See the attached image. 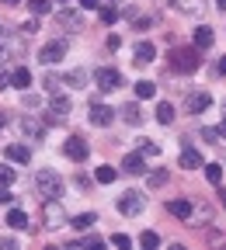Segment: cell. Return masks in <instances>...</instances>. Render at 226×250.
<instances>
[{
	"label": "cell",
	"mask_w": 226,
	"mask_h": 250,
	"mask_svg": "<svg viewBox=\"0 0 226 250\" xmlns=\"http://www.w3.org/2000/svg\"><path fill=\"white\" fill-rule=\"evenodd\" d=\"M219 132H223V136H226V118H223V129H219Z\"/></svg>",
	"instance_id": "obj_45"
},
{
	"label": "cell",
	"mask_w": 226,
	"mask_h": 250,
	"mask_svg": "<svg viewBox=\"0 0 226 250\" xmlns=\"http://www.w3.org/2000/svg\"><path fill=\"white\" fill-rule=\"evenodd\" d=\"M7 156L14 164H31V149L24 146V143H14V146H7Z\"/></svg>",
	"instance_id": "obj_15"
},
{
	"label": "cell",
	"mask_w": 226,
	"mask_h": 250,
	"mask_svg": "<svg viewBox=\"0 0 226 250\" xmlns=\"http://www.w3.org/2000/svg\"><path fill=\"white\" fill-rule=\"evenodd\" d=\"M94 223H98V215H94V212H84V215L73 219V229H90Z\"/></svg>",
	"instance_id": "obj_23"
},
{
	"label": "cell",
	"mask_w": 226,
	"mask_h": 250,
	"mask_svg": "<svg viewBox=\"0 0 226 250\" xmlns=\"http://www.w3.org/2000/svg\"><path fill=\"white\" fill-rule=\"evenodd\" d=\"M209 104H212V98H209L205 90H199V94H188V111H191V115H202Z\"/></svg>",
	"instance_id": "obj_11"
},
{
	"label": "cell",
	"mask_w": 226,
	"mask_h": 250,
	"mask_svg": "<svg viewBox=\"0 0 226 250\" xmlns=\"http://www.w3.org/2000/svg\"><path fill=\"white\" fill-rule=\"evenodd\" d=\"M63 153H67L73 164H84V160H87V153H90V146H87V139H80V136H70L67 143H63Z\"/></svg>",
	"instance_id": "obj_3"
},
{
	"label": "cell",
	"mask_w": 226,
	"mask_h": 250,
	"mask_svg": "<svg viewBox=\"0 0 226 250\" xmlns=\"http://www.w3.org/2000/svg\"><path fill=\"white\" fill-rule=\"evenodd\" d=\"M14 181V170L11 167H0V184H11Z\"/></svg>",
	"instance_id": "obj_37"
},
{
	"label": "cell",
	"mask_w": 226,
	"mask_h": 250,
	"mask_svg": "<svg viewBox=\"0 0 226 250\" xmlns=\"http://www.w3.org/2000/svg\"><path fill=\"white\" fill-rule=\"evenodd\" d=\"M24 132H28V136H42V125L31 122V118H24Z\"/></svg>",
	"instance_id": "obj_32"
},
{
	"label": "cell",
	"mask_w": 226,
	"mask_h": 250,
	"mask_svg": "<svg viewBox=\"0 0 226 250\" xmlns=\"http://www.w3.org/2000/svg\"><path fill=\"white\" fill-rule=\"evenodd\" d=\"M153 59H157L153 42H139V45H136V66H146V62H153Z\"/></svg>",
	"instance_id": "obj_13"
},
{
	"label": "cell",
	"mask_w": 226,
	"mask_h": 250,
	"mask_svg": "<svg viewBox=\"0 0 226 250\" xmlns=\"http://www.w3.org/2000/svg\"><path fill=\"white\" fill-rule=\"evenodd\" d=\"M59 83H63V80H56V77H45V90H49V94H56V90H59Z\"/></svg>",
	"instance_id": "obj_39"
},
{
	"label": "cell",
	"mask_w": 226,
	"mask_h": 250,
	"mask_svg": "<svg viewBox=\"0 0 226 250\" xmlns=\"http://www.w3.org/2000/svg\"><path fill=\"white\" fill-rule=\"evenodd\" d=\"M63 83H70V87H87V73L73 70V73H67V77H63Z\"/></svg>",
	"instance_id": "obj_25"
},
{
	"label": "cell",
	"mask_w": 226,
	"mask_h": 250,
	"mask_svg": "<svg viewBox=\"0 0 226 250\" xmlns=\"http://www.w3.org/2000/svg\"><path fill=\"white\" fill-rule=\"evenodd\" d=\"M52 111H56V115H67V111H70V98L56 94V98H52Z\"/></svg>",
	"instance_id": "obj_26"
},
{
	"label": "cell",
	"mask_w": 226,
	"mask_h": 250,
	"mask_svg": "<svg viewBox=\"0 0 226 250\" xmlns=\"http://www.w3.org/2000/svg\"><path fill=\"white\" fill-rule=\"evenodd\" d=\"M216 7H219V11H226V0H216Z\"/></svg>",
	"instance_id": "obj_43"
},
{
	"label": "cell",
	"mask_w": 226,
	"mask_h": 250,
	"mask_svg": "<svg viewBox=\"0 0 226 250\" xmlns=\"http://www.w3.org/2000/svg\"><path fill=\"white\" fill-rule=\"evenodd\" d=\"M11 87L28 90V87H31V70H28V66H18V70L11 73Z\"/></svg>",
	"instance_id": "obj_14"
},
{
	"label": "cell",
	"mask_w": 226,
	"mask_h": 250,
	"mask_svg": "<svg viewBox=\"0 0 226 250\" xmlns=\"http://www.w3.org/2000/svg\"><path fill=\"white\" fill-rule=\"evenodd\" d=\"M136 98H139V101L157 98V83H153V80H139V83H136Z\"/></svg>",
	"instance_id": "obj_17"
},
{
	"label": "cell",
	"mask_w": 226,
	"mask_h": 250,
	"mask_svg": "<svg viewBox=\"0 0 226 250\" xmlns=\"http://www.w3.org/2000/svg\"><path fill=\"white\" fill-rule=\"evenodd\" d=\"M219 136H223L219 129H202V139H205V143H219Z\"/></svg>",
	"instance_id": "obj_34"
},
{
	"label": "cell",
	"mask_w": 226,
	"mask_h": 250,
	"mask_svg": "<svg viewBox=\"0 0 226 250\" xmlns=\"http://www.w3.org/2000/svg\"><path fill=\"white\" fill-rule=\"evenodd\" d=\"M143 205H146V198H143L139 191H125V195L118 198V212H122V215H139Z\"/></svg>",
	"instance_id": "obj_5"
},
{
	"label": "cell",
	"mask_w": 226,
	"mask_h": 250,
	"mask_svg": "<svg viewBox=\"0 0 226 250\" xmlns=\"http://www.w3.org/2000/svg\"><path fill=\"white\" fill-rule=\"evenodd\" d=\"M101 21H105V24H115V21H118V11H115V7H101Z\"/></svg>",
	"instance_id": "obj_30"
},
{
	"label": "cell",
	"mask_w": 226,
	"mask_h": 250,
	"mask_svg": "<svg viewBox=\"0 0 226 250\" xmlns=\"http://www.w3.org/2000/svg\"><path fill=\"white\" fill-rule=\"evenodd\" d=\"M181 167H184V170H195V167H202V156H199V149L184 146V153H181Z\"/></svg>",
	"instance_id": "obj_16"
},
{
	"label": "cell",
	"mask_w": 226,
	"mask_h": 250,
	"mask_svg": "<svg viewBox=\"0 0 226 250\" xmlns=\"http://www.w3.org/2000/svg\"><path fill=\"white\" fill-rule=\"evenodd\" d=\"M7 226H14V229H28L31 223H28V215H24L21 208H11V212H7Z\"/></svg>",
	"instance_id": "obj_18"
},
{
	"label": "cell",
	"mask_w": 226,
	"mask_h": 250,
	"mask_svg": "<svg viewBox=\"0 0 226 250\" xmlns=\"http://www.w3.org/2000/svg\"><path fill=\"white\" fill-rule=\"evenodd\" d=\"M90 122L98 125V129H105V125L115 122V108H108V104H94V108H90Z\"/></svg>",
	"instance_id": "obj_9"
},
{
	"label": "cell",
	"mask_w": 226,
	"mask_h": 250,
	"mask_svg": "<svg viewBox=\"0 0 226 250\" xmlns=\"http://www.w3.org/2000/svg\"><path fill=\"white\" fill-rule=\"evenodd\" d=\"M35 188H39V195H42L45 202L63 195V181H59L56 170H39V174H35Z\"/></svg>",
	"instance_id": "obj_1"
},
{
	"label": "cell",
	"mask_w": 226,
	"mask_h": 250,
	"mask_svg": "<svg viewBox=\"0 0 226 250\" xmlns=\"http://www.w3.org/2000/svg\"><path fill=\"white\" fill-rule=\"evenodd\" d=\"M122 118H125L129 125H139V118H143V115H139V104H125V108H122Z\"/></svg>",
	"instance_id": "obj_24"
},
{
	"label": "cell",
	"mask_w": 226,
	"mask_h": 250,
	"mask_svg": "<svg viewBox=\"0 0 226 250\" xmlns=\"http://www.w3.org/2000/svg\"><path fill=\"white\" fill-rule=\"evenodd\" d=\"M167 212H171L174 219H181V223H188V219L195 215V205H191L188 198H174V202H167Z\"/></svg>",
	"instance_id": "obj_8"
},
{
	"label": "cell",
	"mask_w": 226,
	"mask_h": 250,
	"mask_svg": "<svg viewBox=\"0 0 226 250\" xmlns=\"http://www.w3.org/2000/svg\"><path fill=\"white\" fill-rule=\"evenodd\" d=\"M56 18H59V24L67 28V31H80V28H84V18H80L77 11H67V7H63Z\"/></svg>",
	"instance_id": "obj_10"
},
{
	"label": "cell",
	"mask_w": 226,
	"mask_h": 250,
	"mask_svg": "<svg viewBox=\"0 0 226 250\" xmlns=\"http://www.w3.org/2000/svg\"><path fill=\"white\" fill-rule=\"evenodd\" d=\"M63 56H67V42H49V45H42V52H39V59L45 62V66H52V62H59Z\"/></svg>",
	"instance_id": "obj_7"
},
{
	"label": "cell",
	"mask_w": 226,
	"mask_h": 250,
	"mask_svg": "<svg viewBox=\"0 0 226 250\" xmlns=\"http://www.w3.org/2000/svg\"><path fill=\"white\" fill-rule=\"evenodd\" d=\"M164 181H167V170H153V174H150V188H160Z\"/></svg>",
	"instance_id": "obj_31"
},
{
	"label": "cell",
	"mask_w": 226,
	"mask_h": 250,
	"mask_svg": "<svg viewBox=\"0 0 226 250\" xmlns=\"http://www.w3.org/2000/svg\"><path fill=\"white\" fill-rule=\"evenodd\" d=\"M171 66L178 73H191V70L202 66V56H199V49H174L171 52Z\"/></svg>",
	"instance_id": "obj_2"
},
{
	"label": "cell",
	"mask_w": 226,
	"mask_h": 250,
	"mask_svg": "<svg viewBox=\"0 0 226 250\" xmlns=\"http://www.w3.org/2000/svg\"><path fill=\"white\" fill-rule=\"evenodd\" d=\"M94 83H98L101 90H115L122 83V73L115 66H101V70H94Z\"/></svg>",
	"instance_id": "obj_6"
},
{
	"label": "cell",
	"mask_w": 226,
	"mask_h": 250,
	"mask_svg": "<svg viewBox=\"0 0 226 250\" xmlns=\"http://www.w3.org/2000/svg\"><path fill=\"white\" fill-rule=\"evenodd\" d=\"M219 205L226 208V188H223V191H219Z\"/></svg>",
	"instance_id": "obj_42"
},
{
	"label": "cell",
	"mask_w": 226,
	"mask_h": 250,
	"mask_svg": "<svg viewBox=\"0 0 226 250\" xmlns=\"http://www.w3.org/2000/svg\"><path fill=\"white\" fill-rule=\"evenodd\" d=\"M112 243H115L118 250H125V247H129V243H133V240H129L125 233H115V236H112Z\"/></svg>",
	"instance_id": "obj_33"
},
{
	"label": "cell",
	"mask_w": 226,
	"mask_h": 250,
	"mask_svg": "<svg viewBox=\"0 0 226 250\" xmlns=\"http://www.w3.org/2000/svg\"><path fill=\"white\" fill-rule=\"evenodd\" d=\"M157 122H160V125H171V122H174V108H171V101H160V104H157Z\"/></svg>",
	"instance_id": "obj_20"
},
{
	"label": "cell",
	"mask_w": 226,
	"mask_h": 250,
	"mask_svg": "<svg viewBox=\"0 0 226 250\" xmlns=\"http://www.w3.org/2000/svg\"><path fill=\"white\" fill-rule=\"evenodd\" d=\"M31 4V14H49L52 11V0H28Z\"/></svg>",
	"instance_id": "obj_27"
},
{
	"label": "cell",
	"mask_w": 226,
	"mask_h": 250,
	"mask_svg": "<svg viewBox=\"0 0 226 250\" xmlns=\"http://www.w3.org/2000/svg\"><path fill=\"white\" fill-rule=\"evenodd\" d=\"M4 4H7V7H14V4H21V0H4Z\"/></svg>",
	"instance_id": "obj_44"
},
{
	"label": "cell",
	"mask_w": 226,
	"mask_h": 250,
	"mask_svg": "<svg viewBox=\"0 0 226 250\" xmlns=\"http://www.w3.org/2000/svg\"><path fill=\"white\" fill-rule=\"evenodd\" d=\"M118 177V170L112 167V164H105V167H98V174H94V181H98V184H112Z\"/></svg>",
	"instance_id": "obj_21"
},
{
	"label": "cell",
	"mask_w": 226,
	"mask_h": 250,
	"mask_svg": "<svg viewBox=\"0 0 226 250\" xmlns=\"http://www.w3.org/2000/svg\"><path fill=\"white\" fill-rule=\"evenodd\" d=\"M21 31H24V35H35V31H39V21H35V18L24 21V24H21Z\"/></svg>",
	"instance_id": "obj_35"
},
{
	"label": "cell",
	"mask_w": 226,
	"mask_h": 250,
	"mask_svg": "<svg viewBox=\"0 0 226 250\" xmlns=\"http://www.w3.org/2000/svg\"><path fill=\"white\" fill-rule=\"evenodd\" d=\"M84 11H101V0H80Z\"/></svg>",
	"instance_id": "obj_38"
},
{
	"label": "cell",
	"mask_w": 226,
	"mask_h": 250,
	"mask_svg": "<svg viewBox=\"0 0 226 250\" xmlns=\"http://www.w3.org/2000/svg\"><path fill=\"white\" fill-rule=\"evenodd\" d=\"M0 42H4V31H0Z\"/></svg>",
	"instance_id": "obj_46"
},
{
	"label": "cell",
	"mask_w": 226,
	"mask_h": 250,
	"mask_svg": "<svg viewBox=\"0 0 226 250\" xmlns=\"http://www.w3.org/2000/svg\"><path fill=\"white\" fill-rule=\"evenodd\" d=\"M205 177H209L212 184H219V181H223V167H219V164H205Z\"/></svg>",
	"instance_id": "obj_28"
},
{
	"label": "cell",
	"mask_w": 226,
	"mask_h": 250,
	"mask_svg": "<svg viewBox=\"0 0 226 250\" xmlns=\"http://www.w3.org/2000/svg\"><path fill=\"white\" fill-rule=\"evenodd\" d=\"M14 202V195L7 191V184H0V205H11Z\"/></svg>",
	"instance_id": "obj_36"
},
{
	"label": "cell",
	"mask_w": 226,
	"mask_h": 250,
	"mask_svg": "<svg viewBox=\"0 0 226 250\" xmlns=\"http://www.w3.org/2000/svg\"><path fill=\"white\" fill-rule=\"evenodd\" d=\"M122 170H125V174H143V170H146V164H143V153H129L125 160H122Z\"/></svg>",
	"instance_id": "obj_12"
},
{
	"label": "cell",
	"mask_w": 226,
	"mask_h": 250,
	"mask_svg": "<svg viewBox=\"0 0 226 250\" xmlns=\"http://www.w3.org/2000/svg\"><path fill=\"white\" fill-rule=\"evenodd\" d=\"M4 87H11V73H0V90Z\"/></svg>",
	"instance_id": "obj_40"
},
{
	"label": "cell",
	"mask_w": 226,
	"mask_h": 250,
	"mask_svg": "<svg viewBox=\"0 0 226 250\" xmlns=\"http://www.w3.org/2000/svg\"><path fill=\"white\" fill-rule=\"evenodd\" d=\"M171 4H174L181 14H199V11H202V4H199V0H171Z\"/></svg>",
	"instance_id": "obj_22"
},
{
	"label": "cell",
	"mask_w": 226,
	"mask_h": 250,
	"mask_svg": "<svg viewBox=\"0 0 226 250\" xmlns=\"http://www.w3.org/2000/svg\"><path fill=\"white\" fill-rule=\"evenodd\" d=\"M42 219H45V226H49V229H59L63 223H67V212H63V205H59L56 198H49L45 208H42Z\"/></svg>",
	"instance_id": "obj_4"
},
{
	"label": "cell",
	"mask_w": 226,
	"mask_h": 250,
	"mask_svg": "<svg viewBox=\"0 0 226 250\" xmlns=\"http://www.w3.org/2000/svg\"><path fill=\"white\" fill-rule=\"evenodd\" d=\"M212 42H216L212 28H195V49H209Z\"/></svg>",
	"instance_id": "obj_19"
},
{
	"label": "cell",
	"mask_w": 226,
	"mask_h": 250,
	"mask_svg": "<svg viewBox=\"0 0 226 250\" xmlns=\"http://www.w3.org/2000/svg\"><path fill=\"white\" fill-rule=\"evenodd\" d=\"M139 243H143V247H146V250H153V247H160V236H157V233H153V229H146V233H143V236H139Z\"/></svg>",
	"instance_id": "obj_29"
},
{
	"label": "cell",
	"mask_w": 226,
	"mask_h": 250,
	"mask_svg": "<svg viewBox=\"0 0 226 250\" xmlns=\"http://www.w3.org/2000/svg\"><path fill=\"white\" fill-rule=\"evenodd\" d=\"M219 73H223V77H226V56H223V59H219Z\"/></svg>",
	"instance_id": "obj_41"
}]
</instances>
